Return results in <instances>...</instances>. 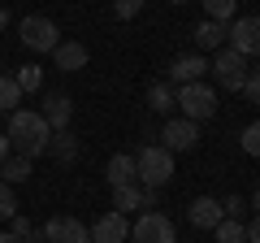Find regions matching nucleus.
Returning <instances> with one entry per match:
<instances>
[{"mask_svg":"<svg viewBox=\"0 0 260 243\" xmlns=\"http://www.w3.org/2000/svg\"><path fill=\"white\" fill-rule=\"evenodd\" d=\"M9 148L18 152V157H44L48 152V139H52V126L44 122V113H35V109H13L9 113Z\"/></svg>","mask_w":260,"mask_h":243,"instance_id":"nucleus-1","label":"nucleus"},{"mask_svg":"<svg viewBox=\"0 0 260 243\" xmlns=\"http://www.w3.org/2000/svg\"><path fill=\"white\" fill-rule=\"evenodd\" d=\"M135 174H139V187H165L174 178V152L160 148V143H143L135 152Z\"/></svg>","mask_w":260,"mask_h":243,"instance_id":"nucleus-2","label":"nucleus"},{"mask_svg":"<svg viewBox=\"0 0 260 243\" xmlns=\"http://www.w3.org/2000/svg\"><path fill=\"white\" fill-rule=\"evenodd\" d=\"M208 74L217 78L221 92H243V83H247V74H251V61L239 56L234 48H217V56L208 61Z\"/></svg>","mask_w":260,"mask_h":243,"instance_id":"nucleus-3","label":"nucleus"},{"mask_svg":"<svg viewBox=\"0 0 260 243\" xmlns=\"http://www.w3.org/2000/svg\"><path fill=\"white\" fill-rule=\"evenodd\" d=\"M174 104H182L186 122H204L217 113V92L208 83H186V87H174Z\"/></svg>","mask_w":260,"mask_h":243,"instance_id":"nucleus-4","label":"nucleus"},{"mask_svg":"<svg viewBox=\"0 0 260 243\" xmlns=\"http://www.w3.org/2000/svg\"><path fill=\"white\" fill-rule=\"evenodd\" d=\"M18 35H22V44H26L30 52H52V48L61 44V26H56L52 18H44V13H26V18L18 22Z\"/></svg>","mask_w":260,"mask_h":243,"instance_id":"nucleus-5","label":"nucleus"},{"mask_svg":"<svg viewBox=\"0 0 260 243\" xmlns=\"http://www.w3.org/2000/svg\"><path fill=\"white\" fill-rule=\"evenodd\" d=\"M130 239L135 243H178V230L165 213H143L139 222L130 226Z\"/></svg>","mask_w":260,"mask_h":243,"instance_id":"nucleus-6","label":"nucleus"},{"mask_svg":"<svg viewBox=\"0 0 260 243\" xmlns=\"http://www.w3.org/2000/svg\"><path fill=\"white\" fill-rule=\"evenodd\" d=\"M160 148L169 152H195L200 148V122H186V117H169L165 126H160Z\"/></svg>","mask_w":260,"mask_h":243,"instance_id":"nucleus-7","label":"nucleus"},{"mask_svg":"<svg viewBox=\"0 0 260 243\" xmlns=\"http://www.w3.org/2000/svg\"><path fill=\"white\" fill-rule=\"evenodd\" d=\"M225 39H230L225 48H234V52L247 56V61H251V56H260V18H234Z\"/></svg>","mask_w":260,"mask_h":243,"instance_id":"nucleus-8","label":"nucleus"},{"mask_svg":"<svg viewBox=\"0 0 260 243\" xmlns=\"http://www.w3.org/2000/svg\"><path fill=\"white\" fill-rule=\"evenodd\" d=\"M44 243H91V230H87L78 217H52L44 222Z\"/></svg>","mask_w":260,"mask_h":243,"instance_id":"nucleus-9","label":"nucleus"},{"mask_svg":"<svg viewBox=\"0 0 260 243\" xmlns=\"http://www.w3.org/2000/svg\"><path fill=\"white\" fill-rule=\"evenodd\" d=\"M204 74H208V61L200 52H195V56H174V61H169V78H165V83L169 87H186V83H204Z\"/></svg>","mask_w":260,"mask_h":243,"instance_id":"nucleus-10","label":"nucleus"},{"mask_svg":"<svg viewBox=\"0 0 260 243\" xmlns=\"http://www.w3.org/2000/svg\"><path fill=\"white\" fill-rule=\"evenodd\" d=\"M186 217H191L195 230H217L225 213H221V200L217 196H195L191 204H186Z\"/></svg>","mask_w":260,"mask_h":243,"instance_id":"nucleus-11","label":"nucleus"},{"mask_svg":"<svg viewBox=\"0 0 260 243\" xmlns=\"http://www.w3.org/2000/svg\"><path fill=\"white\" fill-rule=\"evenodd\" d=\"M156 200H160V191L156 187H139V183H130V187H117L113 191V208L117 213H126V208H156Z\"/></svg>","mask_w":260,"mask_h":243,"instance_id":"nucleus-12","label":"nucleus"},{"mask_svg":"<svg viewBox=\"0 0 260 243\" xmlns=\"http://www.w3.org/2000/svg\"><path fill=\"white\" fill-rule=\"evenodd\" d=\"M87 230H91V243H126L130 239V222H126V213H117V208L104 213L100 222L87 226Z\"/></svg>","mask_w":260,"mask_h":243,"instance_id":"nucleus-13","label":"nucleus"},{"mask_svg":"<svg viewBox=\"0 0 260 243\" xmlns=\"http://www.w3.org/2000/svg\"><path fill=\"white\" fill-rule=\"evenodd\" d=\"M44 122L52 126V131H70V117H74V104H70V96L65 92H48L44 96Z\"/></svg>","mask_w":260,"mask_h":243,"instance_id":"nucleus-14","label":"nucleus"},{"mask_svg":"<svg viewBox=\"0 0 260 243\" xmlns=\"http://www.w3.org/2000/svg\"><path fill=\"white\" fill-rule=\"evenodd\" d=\"M52 61H56V70H65V74H78V70L91 61V52H87L78 39H61V44L52 48Z\"/></svg>","mask_w":260,"mask_h":243,"instance_id":"nucleus-15","label":"nucleus"},{"mask_svg":"<svg viewBox=\"0 0 260 243\" xmlns=\"http://www.w3.org/2000/svg\"><path fill=\"white\" fill-rule=\"evenodd\" d=\"M225 35H230V22H213V18H204L200 26L191 31V39H195L200 52H217V48L225 44Z\"/></svg>","mask_w":260,"mask_h":243,"instance_id":"nucleus-16","label":"nucleus"},{"mask_svg":"<svg viewBox=\"0 0 260 243\" xmlns=\"http://www.w3.org/2000/svg\"><path fill=\"white\" fill-rule=\"evenodd\" d=\"M104 178H109V187H130V183H139V174H135V157L130 152H117V157L109 161V169H104Z\"/></svg>","mask_w":260,"mask_h":243,"instance_id":"nucleus-17","label":"nucleus"},{"mask_svg":"<svg viewBox=\"0 0 260 243\" xmlns=\"http://www.w3.org/2000/svg\"><path fill=\"white\" fill-rule=\"evenodd\" d=\"M26 178H30V157H18V152H9V157L0 161V183L18 187V183H26Z\"/></svg>","mask_w":260,"mask_h":243,"instance_id":"nucleus-18","label":"nucleus"},{"mask_svg":"<svg viewBox=\"0 0 260 243\" xmlns=\"http://www.w3.org/2000/svg\"><path fill=\"white\" fill-rule=\"evenodd\" d=\"M48 152H52L56 161H65V165H70V161L78 157V139L70 131H52V139H48Z\"/></svg>","mask_w":260,"mask_h":243,"instance_id":"nucleus-19","label":"nucleus"},{"mask_svg":"<svg viewBox=\"0 0 260 243\" xmlns=\"http://www.w3.org/2000/svg\"><path fill=\"white\" fill-rule=\"evenodd\" d=\"M13 109H22V87L18 78L0 74V113H13Z\"/></svg>","mask_w":260,"mask_h":243,"instance_id":"nucleus-20","label":"nucleus"},{"mask_svg":"<svg viewBox=\"0 0 260 243\" xmlns=\"http://www.w3.org/2000/svg\"><path fill=\"white\" fill-rule=\"evenodd\" d=\"M148 109L152 113H169L174 109V87L169 83H152L148 87Z\"/></svg>","mask_w":260,"mask_h":243,"instance_id":"nucleus-21","label":"nucleus"},{"mask_svg":"<svg viewBox=\"0 0 260 243\" xmlns=\"http://www.w3.org/2000/svg\"><path fill=\"white\" fill-rule=\"evenodd\" d=\"M217 243H247V226L234 222V217H221V226H217Z\"/></svg>","mask_w":260,"mask_h":243,"instance_id":"nucleus-22","label":"nucleus"},{"mask_svg":"<svg viewBox=\"0 0 260 243\" xmlns=\"http://www.w3.org/2000/svg\"><path fill=\"white\" fill-rule=\"evenodd\" d=\"M13 78H18L22 96H26V92H44V70H39V66H22Z\"/></svg>","mask_w":260,"mask_h":243,"instance_id":"nucleus-23","label":"nucleus"},{"mask_svg":"<svg viewBox=\"0 0 260 243\" xmlns=\"http://www.w3.org/2000/svg\"><path fill=\"white\" fill-rule=\"evenodd\" d=\"M200 5H204V13L213 22H230L234 9H239V0H200Z\"/></svg>","mask_w":260,"mask_h":243,"instance_id":"nucleus-24","label":"nucleus"},{"mask_svg":"<svg viewBox=\"0 0 260 243\" xmlns=\"http://www.w3.org/2000/svg\"><path fill=\"white\" fill-rule=\"evenodd\" d=\"M9 217H18V196L9 183H0V222H9Z\"/></svg>","mask_w":260,"mask_h":243,"instance_id":"nucleus-25","label":"nucleus"},{"mask_svg":"<svg viewBox=\"0 0 260 243\" xmlns=\"http://www.w3.org/2000/svg\"><path fill=\"white\" fill-rule=\"evenodd\" d=\"M239 143H243V152H247V157H260V122H251L247 131L239 135Z\"/></svg>","mask_w":260,"mask_h":243,"instance_id":"nucleus-26","label":"nucleus"},{"mask_svg":"<svg viewBox=\"0 0 260 243\" xmlns=\"http://www.w3.org/2000/svg\"><path fill=\"white\" fill-rule=\"evenodd\" d=\"M139 9H143V0H113V18H117V22L139 18Z\"/></svg>","mask_w":260,"mask_h":243,"instance_id":"nucleus-27","label":"nucleus"},{"mask_svg":"<svg viewBox=\"0 0 260 243\" xmlns=\"http://www.w3.org/2000/svg\"><path fill=\"white\" fill-rule=\"evenodd\" d=\"M221 213L234 217V222H243V213H247V200H243V196H225V200H221Z\"/></svg>","mask_w":260,"mask_h":243,"instance_id":"nucleus-28","label":"nucleus"},{"mask_svg":"<svg viewBox=\"0 0 260 243\" xmlns=\"http://www.w3.org/2000/svg\"><path fill=\"white\" fill-rule=\"evenodd\" d=\"M9 234H18V239H30V234H35V226H30V217H9Z\"/></svg>","mask_w":260,"mask_h":243,"instance_id":"nucleus-29","label":"nucleus"},{"mask_svg":"<svg viewBox=\"0 0 260 243\" xmlns=\"http://www.w3.org/2000/svg\"><path fill=\"white\" fill-rule=\"evenodd\" d=\"M243 96L260 104V70H251V74H247V83H243Z\"/></svg>","mask_w":260,"mask_h":243,"instance_id":"nucleus-30","label":"nucleus"},{"mask_svg":"<svg viewBox=\"0 0 260 243\" xmlns=\"http://www.w3.org/2000/svg\"><path fill=\"white\" fill-rule=\"evenodd\" d=\"M247 243H260V213L251 217V226H247Z\"/></svg>","mask_w":260,"mask_h":243,"instance_id":"nucleus-31","label":"nucleus"},{"mask_svg":"<svg viewBox=\"0 0 260 243\" xmlns=\"http://www.w3.org/2000/svg\"><path fill=\"white\" fill-rule=\"evenodd\" d=\"M9 152H13V148H9V135H5V131H0V161H5V157H9Z\"/></svg>","mask_w":260,"mask_h":243,"instance_id":"nucleus-32","label":"nucleus"},{"mask_svg":"<svg viewBox=\"0 0 260 243\" xmlns=\"http://www.w3.org/2000/svg\"><path fill=\"white\" fill-rule=\"evenodd\" d=\"M0 243H26V239H18V234H9V230H5V234H0Z\"/></svg>","mask_w":260,"mask_h":243,"instance_id":"nucleus-33","label":"nucleus"},{"mask_svg":"<svg viewBox=\"0 0 260 243\" xmlns=\"http://www.w3.org/2000/svg\"><path fill=\"white\" fill-rule=\"evenodd\" d=\"M251 208H256V213H260V187L251 191Z\"/></svg>","mask_w":260,"mask_h":243,"instance_id":"nucleus-34","label":"nucleus"},{"mask_svg":"<svg viewBox=\"0 0 260 243\" xmlns=\"http://www.w3.org/2000/svg\"><path fill=\"white\" fill-rule=\"evenodd\" d=\"M5 26H9V13H5V9H0V31H5Z\"/></svg>","mask_w":260,"mask_h":243,"instance_id":"nucleus-35","label":"nucleus"},{"mask_svg":"<svg viewBox=\"0 0 260 243\" xmlns=\"http://www.w3.org/2000/svg\"><path fill=\"white\" fill-rule=\"evenodd\" d=\"M169 5H186V0H169Z\"/></svg>","mask_w":260,"mask_h":243,"instance_id":"nucleus-36","label":"nucleus"}]
</instances>
